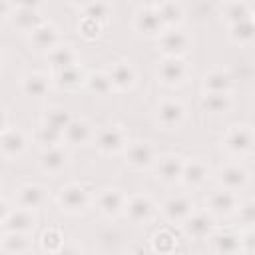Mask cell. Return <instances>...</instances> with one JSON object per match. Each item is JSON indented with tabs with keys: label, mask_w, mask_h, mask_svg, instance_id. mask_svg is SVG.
Wrapping results in <instances>:
<instances>
[{
	"label": "cell",
	"mask_w": 255,
	"mask_h": 255,
	"mask_svg": "<svg viewBox=\"0 0 255 255\" xmlns=\"http://www.w3.org/2000/svg\"><path fill=\"white\" fill-rule=\"evenodd\" d=\"M253 143H255V135L249 124H235L221 137V147L233 157L249 155L253 151Z\"/></svg>",
	"instance_id": "cell-1"
},
{
	"label": "cell",
	"mask_w": 255,
	"mask_h": 255,
	"mask_svg": "<svg viewBox=\"0 0 255 255\" xmlns=\"http://www.w3.org/2000/svg\"><path fill=\"white\" fill-rule=\"evenodd\" d=\"M92 197H90V191L80 185V183H66L62 185V189L58 191L56 195V203L60 207V211L68 213V215H80L88 209Z\"/></svg>",
	"instance_id": "cell-2"
},
{
	"label": "cell",
	"mask_w": 255,
	"mask_h": 255,
	"mask_svg": "<svg viewBox=\"0 0 255 255\" xmlns=\"http://www.w3.org/2000/svg\"><path fill=\"white\" fill-rule=\"evenodd\" d=\"M92 143L102 155H116L128 147L129 137H128V131L116 124V126H106L100 131H96Z\"/></svg>",
	"instance_id": "cell-3"
},
{
	"label": "cell",
	"mask_w": 255,
	"mask_h": 255,
	"mask_svg": "<svg viewBox=\"0 0 255 255\" xmlns=\"http://www.w3.org/2000/svg\"><path fill=\"white\" fill-rule=\"evenodd\" d=\"M157 50L163 58H183L191 50V36L179 28H165L157 36Z\"/></svg>",
	"instance_id": "cell-4"
},
{
	"label": "cell",
	"mask_w": 255,
	"mask_h": 255,
	"mask_svg": "<svg viewBox=\"0 0 255 255\" xmlns=\"http://www.w3.org/2000/svg\"><path fill=\"white\" fill-rule=\"evenodd\" d=\"M124 155V163L133 169V171H145L151 169L153 163L157 161V151L149 141H129L128 147L122 151Z\"/></svg>",
	"instance_id": "cell-5"
},
{
	"label": "cell",
	"mask_w": 255,
	"mask_h": 255,
	"mask_svg": "<svg viewBox=\"0 0 255 255\" xmlns=\"http://www.w3.org/2000/svg\"><path fill=\"white\" fill-rule=\"evenodd\" d=\"M155 76L163 86H181L189 78V64L183 58H163L161 62H157Z\"/></svg>",
	"instance_id": "cell-6"
},
{
	"label": "cell",
	"mask_w": 255,
	"mask_h": 255,
	"mask_svg": "<svg viewBox=\"0 0 255 255\" xmlns=\"http://www.w3.org/2000/svg\"><path fill=\"white\" fill-rule=\"evenodd\" d=\"M185 116H187V110L183 106L181 100L177 98H165L157 104V110H155V118H157V124L161 126V129H177L183 126L185 122Z\"/></svg>",
	"instance_id": "cell-7"
},
{
	"label": "cell",
	"mask_w": 255,
	"mask_h": 255,
	"mask_svg": "<svg viewBox=\"0 0 255 255\" xmlns=\"http://www.w3.org/2000/svg\"><path fill=\"white\" fill-rule=\"evenodd\" d=\"M155 203L147 193H133L126 197L124 213L131 223H149L155 217Z\"/></svg>",
	"instance_id": "cell-8"
},
{
	"label": "cell",
	"mask_w": 255,
	"mask_h": 255,
	"mask_svg": "<svg viewBox=\"0 0 255 255\" xmlns=\"http://www.w3.org/2000/svg\"><path fill=\"white\" fill-rule=\"evenodd\" d=\"M237 205H239L237 193L227 191V189H221V187L209 191L207 197H205V211L213 219L215 217H229V215H233L235 209H237Z\"/></svg>",
	"instance_id": "cell-9"
},
{
	"label": "cell",
	"mask_w": 255,
	"mask_h": 255,
	"mask_svg": "<svg viewBox=\"0 0 255 255\" xmlns=\"http://www.w3.org/2000/svg\"><path fill=\"white\" fill-rule=\"evenodd\" d=\"M12 24L24 32V34H30L34 32L40 24H44V16L40 12V4L36 2H22V4H14V10H12V16H10Z\"/></svg>",
	"instance_id": "cell-10"
},
{
	"label": "cell",
	"mask_w": 255,
	"mask_h": 255,
	"mask_svg": "<svg viewBox=\"0 0 255 255\" xmlns=\"http://www.w3.org/2000/svg\"><path fill=\"white\" fill-rule=\"evenodd\" d=\"M193 211H195V201L187 193L169 195L161 203V215L169 223H183Z\"/></svg>",
	"instance_id": "cell-11"
},
{
	"label": "cell",
	"mask_w": 255,
	"mask_h": 255,
	"mask_svg": "<svg viewBox=\"0 0 255 255\" xmlns=\"http://www.w3.org/2000/svg\"><path fill=\"white\" fill-rule=\"evenodd\" d=\"M106 72L110 76L114 92H129V90H133V86L137 82V70L133 68V64L129 60H118Z\"/></svg>",
	"instance_id": "cell-12"
},
{
	"label": "cell",
	"mask_w": 255,
	"mask_h": 255,
	"mask_svg": "<svg viewBox=\"0 0 255 255\" xmlns=\"http://www.w3.org/2000/svg\"><path fill=\"white\" fill-rule=\"evenodd\" d=\"M183 235L195 241L209 239V235L215 231V219L207 211H193L183 223H181Z\"/></svg>",
	"instance_id": "cell-13"
},
{
	"label": "cell",
	"mask_w": 255,
	"mask_h": 255,
	"mask_svg": "<svg viewBox=\"0 0 255 255\" xmlns=\"http://www.w3.org/2000/svg\"><path fill=\"white\" fill-rule=\"evenodd\" d=\"M70 163V153L64 145H54V147H48V149H42L40 151V157H38V165L40 169L46 173V175H60Z\"/></svg>",
	"instance_id": "cell-14"
},
{
	"label": "cell",
	"mask_w": 255,
	"mask_h": 255,
	"mask_svg": "<svg viewBox=\"0 0 255 255\" xmlns=\"http://www.w3.org/2000/svg\"><path fill=\"white\" fill-rule=\"evenodd\" d=\"M133 30L141 38H155L165 30L153 6H143L133 14Z\"/></svg>",
	"instance_id": "cell-15"
},
{
	"label": "cell",
	"mask_w": 255,
	"mask_h": 255,
	"mask_svg": "<svg viewBox=\"0 0 255 255\" xmlns=\"http://www.w3.org/2000/svg\"><path fill=\"white\" fill-rule=\"evenodd\" d=\"M183 157L175 155V153H167L163 157H157V161L153 163V173L155 179L165 183V185H173L181 179V169H183Z\"/></svg>",
	"instance_id": "cell-16"
},
{
	"label": "cell",
	"mask_w": 255,
	"mask_h": 255,
	"mask_svg": "<svg viewBox=\"0 0 255 255\" xmlns=\"http://www.w3.org/2000/svg\"><path fill=\"white\" fill-rule=\"evenodd\" d=\"M126 197L128 195L120 187H104L96 195V207L104 217H118L120 213H124Z\"/></svg>",
	"instance_id": "cell-17"
},
{
	"label": "cell",
	"mask_w": 255,
	"mask_h": 255,
	"mask_svg": "<svg viewBox=\"0 0 255 255\" xmlns=\"http://www.w3.org/2000/svg\"><path fill=\"white\" fill-rule=\"evenodd\" d=\"M217 183L221 189L237 193L249 183V171L241 163H227L217 171Z\"/></svg>",
	"instance_id": "cell-18"
},
{
	"label": "cell",
	"mask_w": 255,
	"mask_h": 255,
	"mask_svg": "<svg viewBox=\"0 0 255 255\" xmlns=\"http://www.w3.org/2000/svg\"><path fill=\"white\" fill-rule=\"evenodd\" d=\"M16 201H18V207L36 211V209H40V207L46 205V201H48V189L42 183L28 181V183H24V185L18 187Z\"/></svg>",
	"instance_id": "cell-19"
},
{
	"label": "cell",
	"mask_w": 255,
	"mask_h": 255,
	"mask_svg": "<svg viewBox=\"0 0 255 255\" xmlns=\"http://www.w3.org/2000/svg\"><path fill=\"white\" fill-rule=\"evenodd\" d=\"M38 225V215L30 209H24V207H16V209H10L8 215L4 217L2 221V227L4 231H12V233H32Z\"/></svg>",
	"instance_id": "cell-20"
},
{
	"label": "cell",
	"mask_w": 255,
	"mask_h": 255,
	"mask_svg": "<svg viewBox=\"0 0 255 255\" xmlns=\"http://www.w3.org/2000/svg\"><path fill=\"white\" fill-rule=\"evenodd\" d=\"M28 147V137L18 128H8L4 133H0V153L6 159H18Z\"/></svg>",
	"instance_id": "cell-21"
},
{
	"label": "cell",
	"mask_w": 255,
	"mask_h": 255,
	"mask_svg": "<svg viewBox=\"0 0 255 255\" xmlns=\"http://www.w3.org/2000/svg\"><path fill=\"white\" fill-rule=\"evenodd\" d=\"M211 249L215 255H241V241H239V231L233 229H215L209 235Z\"/></svg>",
	"instance_id": "cell-22"
},
{
	"label": "cell",
	"mask_w": 255,
	"mask_h": 255,
	"mask_svg": "<svg viewBox=\"0 0 255 255\" xmlns=\"http://www.w3.org/2000/svg\"><path fill=\"white\" fill-rule=\"evenodd\" d=\"M94 133L96 131L92 124L86 118H72L62 137H64V143H70V145H88L90 141H94Z\"/></svg>",
	"instance_id": "cell-23"
},
{
	"label": "cell",
	"mask_w": 255,
	"mask_h": 255,
	"mask_svg": "<svg viewBox=\"0 0 255 255\" xmlns=\"http://www.w3.org/2000/svg\"><path fill=\"white\" fill-rule=\"evenodd\" d=\"M28 42H30V46H32L34 50L46 54V52H50L54 46L60 44V32H58V28H56L52 22H44V24H40L34 32L28 34Z\"/></svg>",
	"instance_id": "cell-24"
},
{
	"label": "cell",
	"mask_w": 255,
	"mask_h": 255,
	"mask_svg": "<svg viewBox=\"0 0 255 255\" xmlns=\"http://www.w3.org/2000/svg\"><path fill=\"white\" fill-rule=\"evenodd\" d=\"M209 175H211V167L203 161V159H187V161H183V169H181V183L185 185V187H191V189H195V187H201L207 179H209Z\"/></svg>",
	"instance_id": "cell-25"
},
{
	"label": "cell",
	"mask_w": 255,
	"mask_h": 255,
	"mask_svg": "<svg viewBox=\"0 0 255 255\" xmlns=\"http://www.w3.org/2000/svg\"><path fill=\"white\" fill-rule=\"evenodd\" d=\"M86 70L80 66V64H74V66H68V68H62V70H56V76H54V84L60 88V90H66V92H78L86 86Z\"/></svg>",
	"instance_id": "cell-26"
},
{
	"label": "cell",
	"mask_w": 255,
	"mask_h": 255,
	"mask_svg": "<svg viewBox=\"0 0 255 255\" xmlns=\"http://www.w3.org/2000/svg\"><path fill=\"white\" fill-rule=\"evenodd\" d=\"M52 76L44 72H28L20 80V90L28 98H44L52 88Z\"/></svg>",
	"instance_id": "cell-27"
},
{
	"label": "cell",
	"mask_w": 255,
	"mask_h": 255,
	"mask_svg": "<svg viewBox=\"0 0 255 255\" xmlns=\"http://www.w3.org/2000/svg\"><path fill=\"white\" fill-rule=\"evenodd\" d=\"M201 86H203V94H231L233 76L223 68H215L203 76Z\"/></svg>",
	"instance_id": "cell-28"
},
{
	"label": "cell",
	"mask_w": 255,
	"mask_h": 255,
	"mask_svg": "<svg viewBox=\"0 0 255 255\" xmlns=\"http://www.w3.org/2000/svg\"><path fill=\"white\" fill-rule=\"evenodd\" d=\"M151 6L157 12L163 28H179L185 20V6L179 2H157Z\"/></svg>",
	"instance_id": "cell-29"
},
{
	"label": "cell",
	"mask_w": 255,
	"mask_h": 255,
	"mask_svg": "<svg viewBox=\"0 0 255 255\" xmlns=\"http://www.w3.org/2000/svg\"><path fill=\"white\" fill-rule=\"evenodd\" d=\"M46 60H48V64H50L54 70H62V68L80 64V62H78V52H76V48H74L72 44H66V42H60V44L54 46L50 52H46Z\"/></svg>",
	"instance_id": "cell-30"
},
{
	"label": "cell",
	"mask_w": 255,
	"mask_h": 255,
	"mask_svg": "<svg viewBox=\"0 0 255 255\" xmlns=\"http://www.w3.org/2000/svg\"><path fill=\"white\" fill-rule=\"evenodd\" d=\"M219 10H221V18L227 22V26L237 24V22H245V20H253V6L249 2H243V0L223 2L219 6Z\"/></svg>",
	"instance_id": "cell-31"
},
{
	"label": "cell",
	"mask_w": 255,
	"mask_h": 255,
	"mask_svg": "<svg viewBox=\"0 0 255 255\" xmlns=\"http://www.w3.org/2000/svg\"><path fill=\"white\" fill-rule=\"evenodd\" d=\"M32 249V239L28 233H12V231H4V235L0 237V251L6 255H20Z\"/></svg>",
	"instance_id": "cell-32"
},
{
	"label": "cell",
	"mask_w": 255,
	"mask_h": 255,
	"mask_svg": "<svg viewBox=\"0 0 255 255\" xmlns=\"http://www.w3.org/2000/svg\"><path fill=\"white\" fill-rule=\"evenodd\" d=\"M179 245V237L171 227H161L151 237V249L157 255H171Z\"/></svg>",
	"instance_id": "cell-33"
},
{
	"label": "cell",
	"mask_w": 255,
	"mask_h": 255,
	"mask_svg": "<svg viewBox=\"0 0 255 255\" xmlns=\"http://www.w3.org/2000/svg\"><path fill=\"white\" fill-rule=\"evenodd\" d=\"M233 106L231 94H203L201 96V110L211 116L227 114Z\"/></svg>",
	"instance_id": "cell-34"
},
{
	"label": "cell",
	"mask_w": 255,
	"mask_h": 255,
	"mask_svg": "<svg viewBox=\"0 0 255 255\" xmlns=\"http://www.w3.org/2000/svg\"><path fill=\"white\" fill-rule=\"evenodd\" d=\"M227 36L237 46H251L253 40H255V24H253V20H245V22H237V24L227 26Z\"/></svg>",
	"instance_id": "cell-35"
},
{
	"label": "cell",
	"mask_w": 255,
	"mask_h": 255,
	"mask_svg": "<svg viewBox=\"0 0 255 255\" xmlns=\"http://www.w3.org/2000/svg\"><path fill=\"white\" fill-rule=\"evenodd\" d=\"M88 92H92L94 96H110L114 92L112 88V82H110V76L108 72L104 70H98V72H90L86 76V86H84Z\"/></svg>",
	"instance_id": "cell-36"
},
{
	"label": "cell",
	"mask_w": 255,
	"mask_h": 255,
	"mask_svg": "<svg viewBox=\"0 0 255 255\" xmlns=\"http://www.w3.org/2000/svg\"><path fill=\"white\" fill-rule=\"evenodd\" d=\"M70 120H72L70 112L66 108H62V106H52L42 116V124L52 128V129H56V131H60V133H64V129L70 124Z\"/></svg>",
	"instance_id": "cell-37"
},
{
	"label": "cell",
	"mask_w": 255,
	"mask_h": 255,
	"mask_svg": "<svg viewBox=\"0 0 255 255\" xmlns=\"http://www.w3.org/2000/svg\"><path fill=\"white\" fill-rule=\"evenodd\" d=\"M64 239H66V237H64V233H62L60 227H48V229H44L42 235H40V245H42V249H44L46 253L58 255V253L66 247V241H64Z\"/></svg>",
	"instance_id": "cell-38"
},
{
	"label": "cell",
	"mask_w": 255,
	"mask_h": 255,
	"mask_svg": "<svg viewBox=\"0 0 255 255\" xmlns=\"http://www.w3.org/2000/svg\"><path fill=\"white\" fill-rule=\"evenodd\" d=\"M80 12L84 18H92L104 26L110 20L114 8L110 2H86V4H80Z\"/></svg>",
	"instance_id": "cell-39"
},
{
	"label": "cell",
	"mask_w": 255,
	"mask_h": 255,
	"mask_svg": "<svg viewBox=\"0 0 255 255\" xmlns=\"http://www.w3.org/2000/svg\"><path fill=\"white\" fill-rule=\"evenodd\" d=\"M36 141L42 145V149H48V147H54V145H62L64 143V137L60 131L40 124V128L36 129Z\"/></svg>",
	"instance_id": "cell-40"
},
{
	"label": "cell",
	"mask_w": 255,
	"mask_h": 255,
	"mask_svg": "<svg viewBox=\"0 0 255 255\" xmlns=\"http://www.w3.org/2000/svg\"><path fill=\"white\" fill-rule=\"evenodd\" d=\"M102 24L100 22H96V20H92V18H80V22H78V34L84 38V40H96L100 34H102Z\"/></svg>",
	"instance_id": "cell-41"
},
{
	"label": "cell",
	"mask_w": 255,
	"mask_h": 255,
	"mask_svg": "<svg viewBox=\"0 0 255 255\" xmlns=\"http://www.w3.org/2000/svg\"><path fill=\"white\" fill-rule=\"evenodd\" d=\"M235 215L239 217V223H243L247 229L253 225V221H255V203L251 201V199H247V201H239V205H237V209H235Z\"/></svg>",
	"instance_id": "cell-42"
},
{
	"label": "cell",
	"mask_w": 255,
	"mask_h": 255,
	"mask_svg": "<svg viewBox=\"0 0 255 255\" xmlns=\"http://www.w3.org/2000/svg\"><path fill=\"white\" fill-rule=\"evenodd\" d=\"M239 241H241V253H251L253 251V247H255V235H253L251 227L245 229V231H239Z\"/></svg>",
	"instance_id": "cell-43"
},
{
	"label": "cell",
	"mask_w": 255,
	"mask_h": 255,
	"mask_svg": "<svg viewBox=\"0 0 255 255\" xmlns=\"http://www.w3.org/2000/svg\"><path fill=\"white\" fill-rule=\"evenodd\" d=\"M12 10H14V4H12V2H4V0H0V22L8 20V18L12 16Z\"/></svg>",
	"instance_id": "cell-44"
},
{
	"label": "cell",
	"mask_w": 255,
	"mask_h": 255,
	"mask_svg": "<svg viewBox=\"0 0 255 255\" xmlns=\"http://www.w3.org/2000/svg\"><path fill=\"white\" fill-rule=\"evenodd\" d=\"M8 129V112L4 106H0V133H4Z\"/></svg>",
	"instance_id": "cell-45"
},
{
	"label": "cell",
	"mask_w": 255,
	"mask_h": 255,
	"mask_svg": "<svg viewBox=\"0 0 255 255\" xmlns=\"http://www.w3.org/2000/svg\"><path fill=\"white\" fill-rule=\"evenodd\" d=\"M10 209H12V207H10V205H8V201L2 197V199H0V223L4 221V217L8 215V211H10Z\"/></svg>",
	"instance_id": "cell-46"
},
{
	"label": "cell",
	"mask_w": 255,
	"mask_h": 255,
	"mask_svg": "<svg viewBox=\"0 0 255 255\" xmlns=\"http://www.w3.org/2000/svg\"><path fill=\"white\" fill-rule=\"evenodd\" d=\"M2 68H4V54H2V50H0V72H2Z\"/></svg>",
	"instance_id": "cell-47"
},
{
	"label": "cell",
	"mask_w": 255,
	"mask_h": 255,
	"mask_svg": "<svg viewBox=\"0 0 255 255\" xmlns=\"http://www.w3.org/2000/svg\"><path fill=\"white\" fill-rule=\"evenodd\" d=\"M20 255H36V253H34L32 249H30V251H26V253H20Z\"/></svg>",
	"instance_id": "cell-48"
},
{
	"label": "cell",
	"mask_w": 255,
	"mask_h": 255,
	"mask_svg": "<svg viewBox=\"0 0 255 255\" xmlns=\"http://www.w3.org/2000/svg\"><path fill=\"white\" fill-rule=\"evenodd\" d=\"M0 199H2V185H0Z\"/></svg>",
	"instance_id": "cell-49"
}]
</instances>
